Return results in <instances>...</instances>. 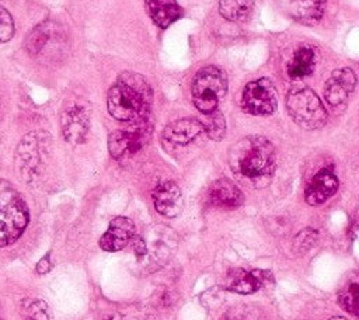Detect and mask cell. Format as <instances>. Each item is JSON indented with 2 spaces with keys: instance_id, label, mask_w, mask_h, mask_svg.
<instances>
[{
  "instance_id": "cell-20",
  "label": "cell",
  "mask_w": 359,
  "mask_h": 320,
  "mask_svg": "<svg viewBox=\"0 0 359 320\" xmlns=\"http://www.w3.org/2000/svg\"><path fill=\"white\" fill-rule=\"evenodd\" d=\"M265 282V274L262 271H244V269H231L226 276V289L243 295L252 293L258 291Z\"/></svg>"
},
{
  "instance_id": "cell-26",
  "label": "cell",
  "mask_w": 359,
  "mask_h": 320,
  "mask_svg": "<svg viewBox=\"0 0 359 320\" xmlns=\"http://www.w3.org/2000/svg\"><path fill=\"white\" fill-rule=\"evenodd\" d=\"M222 320H266V317L257 306L237 305L229 309Z\"/></svg>"
},
{
  "instance_id": "cell-27",
  "label": "cell",
  "mask_w": 359,
  "mask_h": 320,
  "mask_svg": "<svg viewBox=\"0 0 359 320\" xmlns=\"http://www.w3.org/2000/svg\"><path fill=\"white\" fill-rule=\"evenodd\" d=\"M317 232L314 229H303L297 233V236L293 239L292 248L294 253H304L310 250L316 241H317Z\"/></svg>"
},
{
  "instance_id": "cell-1",
  "label": "cell",
  "mask_w": 359,
  "mask_h": 320,
  "mask_svg": "<svg viewBox=\"0 0 359 320\" xmlns=\"http://www.w3.org/2000/svg\"><path fill=\"white\" fill-rule=\"evenodd\" d=\"M153 90L144 76L123 72L107 94V108L112 118L121 122H142L149 118Z\"/></svg>"
},
{
  "instance_id": "cell-19",
  "label": "cell",
  "mask_w": 359,
  "mask_h": 320,
  "mask_svg": "<svg viewBox=\"0 0 359 320\" xmlns=\"http://www.w3.org/2000/svg\"><path fill=\"white\" fill-rule=\"evenodd\" d=\"M144 8L160 28H167L182 17V8L177 0H144Z\"/></svg>"
},
{
  "instance_id": "cell-9",
  "label": "cell",
  "mask_w": 359,
  "mask_h": 320,
  "mask_svg": "<svg viewBox=\"0 0 359 320\" xmlns=\"http://www.w3.org/2000/svg\"><path fill=\"white\" fill-rule=\"evenodd\" d=\"M151 135V126L146 121L135 122L129 129H118L108 136L109 154L121 160L129 154L137 153L146 146Z\"/></svg>"
},
{
  "instance_id": "cell-14",
  "label": "cell",
  "mask_w": 359,
  "mask_h": 320,
  "mask_svg": "<svg viewBox=\"0 0 359 320\" xmlns=\"http://www.w3.org/2000/svg\"><path fill=\"white\" fill-rule=\"evenodd\" d=\"M135 234V225L129 218L116 216L100 239V247L105 251H119L129 244Z\"/></svg>"
},
{
  "instance_id": "cell-25",
  "label": "cell",
  "mask_w": 359,
  "mask_h": 320,
  "mask_svg": "<svg viewBox=\"0 0 359 320\" xmlns=\"http://www.w3.org/2000/svg\"><path fill=\"white\" fill-rule=\"evenodd\" d=\"M24 320H50L48 303L42 299H27L21 305Z\"/></svg>"
},
{
  "instance_id": "cell-23",
  "label": "cell",
  "mask_w": 359,
  "mask_h": 320,
  "mask_svg": "<svg viewBox=\"0 0 359 320\" xmlns=\"http://www.w3.org/2000/svg\"><path fill=\"white\" fill-rule=\"evenodd\" d=\"M254 10V0H219V13L223 18L241 22L250 18Z\"/></svg>"
},
{
  "instance_id": "cell-18",
  "label": "cell",
  "mask_w": 359,
  "mask_h": 320,
  "mask_svg": "<svg viewBox=\"0 0 359 320\" xmlns=\"http://www.w3.org/2000/svg\"><path fill=\"white\" fill-rule=\"evenodd\" d=\"M283 11L303 24H314L321 20L327 0H279Z\"/></svg>"
},
{
  "instance_id": "cell-17",
  "label": "cell",
  "mask_w": 359,
  "mask_h": 320,
  "mask_svg": "<svg viewBox=\"0 0 359 320\" xmlns=\"http://www.w3.org/2000/svg\"><path fill=\"white\" fill-rule=\"evenodd\" d=\"M338 189V178L330 168L320 170L309 182L304 198L309 205H320L325 202Z\"/></svg>"
},
{
  "instance_id": "cell-21",
  "label": "cell",
  "mask_w": 359,
  "mask_h": 320,
  "mask_svg": "<svg viewBox=\"0 0 359 320\" xmlns=\"http://www.w3.org/2000/svg\"><path fill=\"white\" fill-rule=\"evenodd\" d=\"M337 300L346 313L359 320V271H352L344 278Z\"/></svg>"
},
{
  "instance_id": "cell-12",
  "label": "cell",
  "mask_w": 359,
  "mask_h": 320,
  "mask_svg": "<svg viewBox=\"0 0 359 320\" xmlns=\"http://www.w3.org/2000/svg\"><path fill=\"white\" fill-rule=\"evenodd\" d=\"M356 86L355 72L349 67L335 69L324 86V97L331 107H339L353 93Z\"/></svg>"
},
{
  "instance_id": "cell-22",
  "label": "cell",
  "mask_w": 359,
  "mask_h": 320,
  "mask_svg": "<svg viewBox=\"0 0 359 320\" xmlns=\"http://www.w3.org/2000/svg\"><path fill=\"white\" fill-rule=\"evenodd\" d=\"M314 66H316L314 51L309 46H302L294 52L293 58L287 63L286 73L289 79L299 80L311 74V72L314 70Z\"/></svg>"
},
{
  "instance_id": "cell-6",
  "label": "cell",
  "mask_w": 359,
  "mask_h": 320,
  "mask_svg": "<svg viewBox=\"0 0 359 320\" xmlns=\"http://www.w3.org/2000/svg\"><path fill=\"white\" fill-rule=\"evenodd\" d=\"M66 31L55 21H43L38 24L27 36L25 48L32 58L43 62L57 60L65 55L67 48Z\"/></svg>"
},
{
  "instance_id": "cell-4",
  "label": "cell",
  "mask_w": 359,
  "mask_h": 320,
  "mask_svg": "<svg viewBox=\"0 0 359 320\" xmlns=\"http://www.w3.org/2000/svg\"><path fill=\"white\" fill-rule=\"evenodd\" d=\"M226 93L227 77L220 67L208 65L195 73L191 84V94L194 105L202 114H209L217 109L219 102Z\"/></svg>"
},
{
  "instance_id": "cell-13",
  "label": "cell",
  "mask_w": 359,
  "mask_h": 320,
  "mask_svg": "<svg viewBox=\"0 0 359 320\" xmlns=\"http://www.w3.org/2000/svg\"><path fill=\"white\" fill-rule=\"evenodd\" d=\"M153 204L156 211L167 218H175L184 208V198L180 187L172 181L158 184L153 191Z\"/></svg>"
},
{
  "instance_id": "cell-10",
  "label": "cell",
  "mask_w": 359,
  "mask_h": 320,
  "mask_svg": "<svg viewBox=\"0 0 359 320\" xmlns=\"http://www.w3.org/2000/svg\"><path fill=\"white\" fill-rule=\"evenodd\" d=\"M48 143L49 136L46 132H29L24 139H21L17 149V164L21 175H24L27 181L34 180L42 163L43 150H46Z\"/></svg>"
},
{
  "instance_id": "cell-2",
  "label": "cell",
  "mask_w": 359,
  "mask_h": 320,
  "mask_svg": "<svg viewBox=\"0 0 359 320\" xmlns=\"http://www.w3.org/2000/svg\"><path fill=\"white\" fill-rule=\"evenodd\" d=\"M229 161L236 174L254 182H265L276 170V152L266 138L252 135L230 149Z\"/></svg>"
},
{
  "instance_id": "cell-29",
  "label": "cell",
  "mask_w": 359,
  "mask_h": 320,
  "mask_svg": "<svg viewBox=\"0 0 359 320\" xmlns=\"http://www.w3.org/2000/svg\"><path fill=\"white\" fill-rule=\"evenodd\" d=\"M50 269H52L50 253H46V254L38 261V264H36V267H35V271H36V274H39V275H45V274H48Z\"/></svg>"
},
{
  "instance_id": "cell-8",
  "label": "cell",
  "mask_w": 359,
  "mask_h": 320,
  "mask_svg": "<svg viewBox=\"0 0 359 320\" xmlns=\"http://www.w3.org/2000/svg\"><path fill=\"white\" fill-rule=\"evenodd\" d=\"M240 104L251 115H271L278 105L275 84L268 77H259L247 83Z\"/></svg>"
},
{
  "instance_id": "cell-3",
  "label": "cell",
  "mask_w": 359,
  "mask_h": 320,
  "mask_svg": "<svg viewBox=\"0 0 359 320\" xmlns=\"http://www.w3.org/2000/svg\"><path fill=\"white\" fill-rule=\"evenodd\" d=\"M29 211L22 195L6 180L0 178V247L14 243L25 230Z\"/></svg>"
},
{
  "instance_id": "cell-28",
  "label": "cell",
  "mask_w": 359,
  "mask_h": 320,
  "mask_svg": "<svg viewBox=\"0 0 359 320\" xmlns=\"http://www.w3.org/2000/svg\"><path fill=\"white\" fill-rule=\"evenodd\" d=\"M14 35V21L11 14L0 4V44L7 42Z\"/></svg>"
},
{
  "instance_id": "cell-24",
  "label": "cell",
  "mask_w": 359,
  "mask_h": 320,
  "mask_svg": "<svg viewBox=\"0 0 359 320\" xmlns=\"http://www.w3.org/2000/svg\"><path fill=\"white\" fill-rule=\"evenodd\" d=\"M203 115H205V119L201 122L203 125V131L206 132V135L215 142L222 140L226 135V119L223 114L219 109H215Z\"/></svg>"
},
{
  "instance_id": "cell-5",
  "label": "cell",
  "mask_w": 359,
  "mask_h": 320,
  "mask_svg": "<svg viewBox=\"0 0 359 320\" xmlns=\"http://www.w3.org/2000/svg\"><path fill=\"white\" fill-rule=\"evenodd\" d=\"M286 108L292 119L303 129H318L327 122L328 115L321 100L309 87L292 88L286 95Z\"/></svg>"
},
{
  "instance_id": "cell-31",
  "label": "cell",
  "mask_w": 359,
  "mask_h": 320,
  "mask_svg": "<svg viewBox=\"0 0 359 320\" xmlns=\"http://www.w3.org/2000/svg\"><path fill=\"white\" fill-rule=\"evenodd\" d=\"M0 320H1V319H0Z\"/></svg>"
},
{
  "instance_id": "cell-16",
  "label": "cell",
  "mask_w": 359,
  "mask_h": 320,
  "mask_svg": "<svg viewBox=\"0 0 359 320\" xmlns=\"http://www.w3.org/2000/svg\"><path fill=\"white\" fill-rule=\"evenodd\" d=\"M208 202L217 208L234 209L243 205L244 195L234 182L227 178H219L208 189Z\"/></svg>"
},
{
  "instance_id": "cell-11",
  "label": "cell",
  "mask_w": 359,
  "mask_h": 320,
  "mask_svg": "<svg viewBox=\"0 0 359 320\" xmlns=\"http://www.w3.org/2000/svg\"><path fill=\"white\" fill-rule=\"evenodd\" d=\"M60 129L66 142L83 143L90 131V112L84 105L70 104L60 114Z\"/></svg>"
},
{
  "instance_id": "cell-7",
  "label": "cell",
  "mask_w": 359,
  "mask_h": 320,
  "mask_svg": "<svg viewBox=\"0 0 359 320\" xmlns=\"http://www.w3.org/2000/svg\"><path fill=\"white\" fill-rule=\"evenodd\" d=\"M144 240V254L137 260L142 272H153L161 268L172 255L178 244L177 234L167 226L150 227L146 234L142 236Z\"/></svg>"
},
{
  "instance_id": "cell-15",
  "label": "cell",
  "mask_w": 359,
  "mask_h": 320,
  "mask_svg": "<svg viewBox=\"0 0 359 320\" xmlns=\"http://www.w3.org/2000/svg\"><path fill=\"white\" fill-rule=\"evenodd\" d=\"M203 125L195 118H181L170 122L163 131V140L171 146H184L203 133Z\"/></svg>"
},
{
  "instance_id": "cell-30",
  "label": "cell",
  "mask_w": 359,
  "mask_h": 320,
  "mask_svg": "<svg viewBox=\"0 0 359 320\" xmlns=\"http://www.w3.org/2000/svg\"><path fill=\"white\" fill-rule=\"evenodd\" d=\"M328 320H346V319H344V317H331Z\"/></svg>"
}]
</instances>
